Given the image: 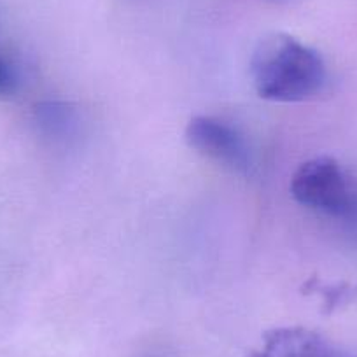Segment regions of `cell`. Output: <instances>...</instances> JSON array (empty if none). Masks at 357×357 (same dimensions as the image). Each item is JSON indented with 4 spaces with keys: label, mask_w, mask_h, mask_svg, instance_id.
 <instances>
[{
    "label": "cell",
    "mask_w": 357,
    "mask_h": 357,
    "mask_svg": "<svg viewBox=\"0 0 357 357\" xmlns=\"http://www.w3.org/2000/svg\"><path fill=\"white\" fill-rule=\"evenodd\" d=\"M184 137L188 146L202 156L231 168L233 172H249L250 156L245 140L228 123L211 116H197L188 123Z\"/></svg>",
    "instance_id": "3"
},
{
    "label": "cell",
    "mask_w": 357,
    "mask_h": 357,
    "mask_svg": "<svg viewBox=\"0 0 357 357\" xmlns=\"http://www.w3.org/2000/svg\"><path fill=\"white\" fill-rule=\"evenodd\" d=\"M20 88V72L9 58L0 54V100L9 98Z\"/></svg>",
    "instance_id": "5"
},
{
    "label": "cell",
    "mask_w": 357,
    "mask_h": 357,
    "mask_svg": "<svg viewBox=\"0 0 357 357\" xmlns=\"http://www.w3.org/2000/svg\"><path fill=\"white\" fill-rule=\"evenodd\" d=\"M289 190L298 204L322 214L345 218L357 208L356 186L331 156H317L301 163L293 174Z\"/></svg>",
    "instance_id": "2"
},
{
    "label": "cell",
    "mask_w": 357,
    "mask_h": 357,
    "mask_svg": "<svg viewBox=\"0 0 357 357\" xmlns=\"http://www.w3.org/2000/svg\"><path fill=\"white\" fill-rule=\"evenodd\" d=\"M250 77L263 100L296 104L315 97L326 82L321 54L296 37L270 33L254 47Z\"/></svg>",
    "instance_id": "1"
},
{
    "label": "cell",
    "mask_w": 357,
    "mask_h": 357,
    "mask_svg": "<svg viewBox=\"0 0 357 357\" xmlns=\"http://www.w3.org/2000/svg\"><path fill=\"white\" fill-rule=\"evenodd\" d=\"M245 357H333V350L319 333L301 326H287L264 333L259 349Z\"/></svg>",
    "instance_id": "4"
}]
</instances>
